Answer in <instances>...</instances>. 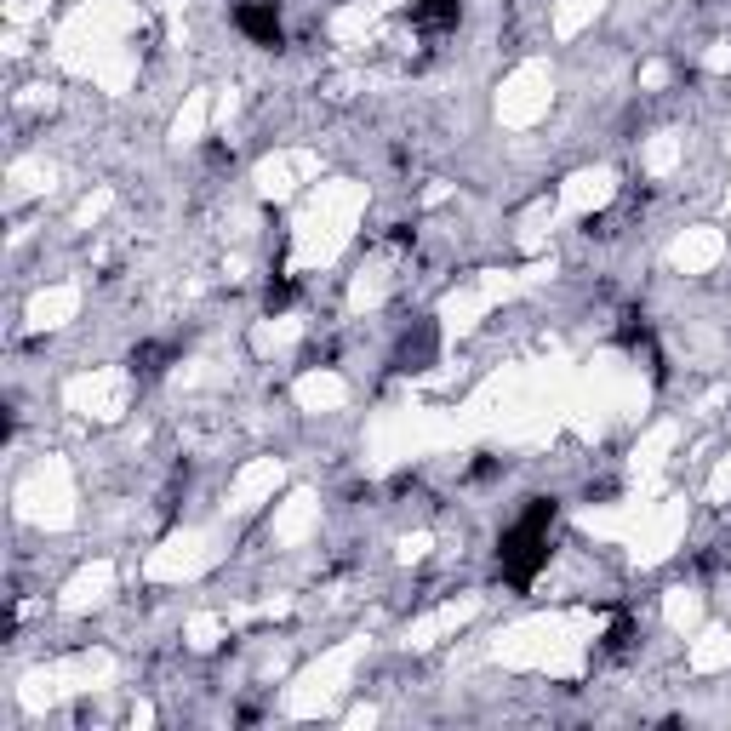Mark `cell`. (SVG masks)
<instances>
[{"label": "cell", "mask_w": 731, "mask_h": 731, "mask_svg": "<svg viewBox=\"0 0 731 731\" xmlns=\"http://www.w3.org/2000/svg\"><path fill=\"white\" fill-rule=\"evenodd\" d=\"M235 23H240V35H252L257 46H286L275 0H235Z\"/></svg>", "instance_id": "obj_2"}, {"label": "cell", "mask_w": 731, "mask_h": 731, "mask_svg": "<svg viewBox=\"0 0 731 731\" xmlns=\"http://www.w3.org/2000/svg\"><path fill=\"white\" fill-rule=\"evenodd\" d=\"M549 526H554V497H532L526 514L503 532L497 560H503V577H509L514 589H532V577L543 572V560H549Z\"/></svg>", "instance_id": "obj_1"}, {"label": "cell", "mask_w": 731, "mask_h": 731, "mask_svg": "<svg viewBox=\"0 0 731 731\" xmlns=\"http://www.w3.org/2000/svg\"><path fill=\"white\" fill-rule=\"evenodd\" d=\"M292 303H297V286L286 275H275V280H269V292H263V309H269V315H286Z\"/></svg>", "instance_id": "obj_3"}]
</instances>
